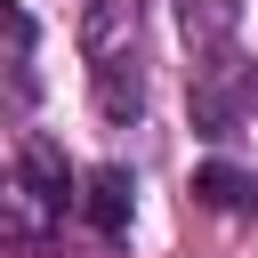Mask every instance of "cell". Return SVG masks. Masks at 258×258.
I'll return each instance as SVG.
<instances>
[{
	"label": "cell",
	"instance_id": "cell-5",
	"mask_svg": "<svg viewBox=\"0 0 258 258\" xmlns=\"http://www.w3.org/2000/svg\"><path fill=\"white\" fill-rule=\"evenodd\" d=\"M16 194H32V210H48V218L73 202V169L56 161L48 137H24V185H16Z\"/></svg>",
	"mask_w": 258,
	"mask_h": 258
},
{
	"label": "cell",
	"instance_id": "cell-2",
	"mask_svg": "<svg viewBox=\"0 0 258 258\" xmlns=\"http://www.w3.org/2000/svg\"><path fill=\"white\" fill-rule=\"evenodd\" d=\"M129 194H137V185H129V169H113V161H105V169H89V177H81V194H73V202H81V218H89L105 242H121V234H129Z\"/></svg>",
	"mask_w": 258,
	"mask_h": 258
},
{
	"label": "cell",
	"instance_id": "cell-6",
	"mask_svg": "<svg viewBox=\"0 0 258 258\" xmlns=\"http://www.w3.org/2000/svg\"><path fill=\"white\" fill-rule=\"evenodd\" d=\"M89 81H97V113H105V121H137V105H145V81H137V64H129V56H105V64H89Z\"/></svg>",
	"mask_w": 258,
	"mask_h": 258
},
{
	"label": "cell",
	"instance_id": "cell-8",
	"mask_svg": "<svg viewBox=\"0 0 258 258\" xmlns=\"http://www.w3.org/2000/svg\"><path fill=\"white\" fill-rule=\"evenodd\" d=\"M0 40H8V48H24V40H32V24H24L16 8H0Z\"/></svg>",
	"mask_w": 258,
	"mask_h": 258
},
{
	"label": "cell",
	"instance_id": "cell-7",
	"mask_svg": "<svg viewBox=\"0 0 258 258\" xmlns=\"http://www.w3.org/2000/svg\"><path fill=\"white\" fill-rule=\"evenodd\" d=\"M177 16H185V40H194L202 56H218V48L234 40V24H242L234 0H177Z\"/></svg>",
	"mask_w": 258,
	"mask_h": 258
},
{
	"label": "cell",
	"instance_id": "cell-4",
	"mask_svg": "<svg viewBox=\"0 0 258 258\" xmlns=\"http://www.w3.org/2000/svg\"><path fill=\"white\" fill-rule=\"evenodd\" d=\"M137 48V0H97L89 24H81V56L105 64V56H129Z\"/></svg>",
	"mask_w": 258,
	"mask_h": 258
},
{
	"label": "cell",
	"instance_id": "cell-1",
	"mask_svg": "<svg viewBox=\"0 0 258 258\" xmlns=\"http://www.w3.org/2000/svg\"><path fill=\"white\" fill-rule=\"evenodd\" d=\"M242 121H258V64H234L226 48L194 73V129L202 137H234Z\"/></svg>",
	"mask_w": 258,
	"mask_h": 258
},
{
	"label": "cell",
	"instance_id": "cell-3",
	"mask_svg": "<svg viewBox=\"0 0 258 258\" xmlns=\"http://www.w3.org/2000/svg\"><path fill=\"white\" fill-rule=\"evenodd\" d=\"M194 202L218 210V218H258V177L234 169V161H202L194 169Z\"/></svg>",
	"mask_w": 258,
	"mask_h": 258
}]
</instances>
